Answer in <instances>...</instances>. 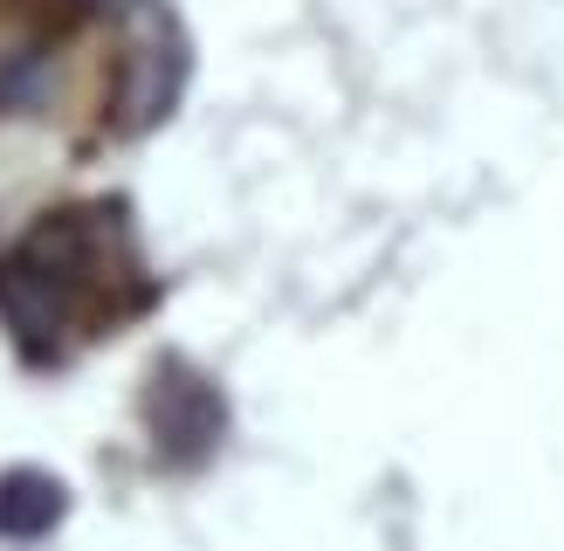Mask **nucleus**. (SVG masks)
Listing matches in <instances>:
<instances>
[{"label": "nucleus", "mask_w": 564, "mask_h": 551, "mask_svg": "<svg viewBox=\"0 0 564 551\" xmlns=\"http://www.w3.org/2000/svg\"><path fill=\"white\" fill-rule=\"evenodd\" d=\"M104 241L110 235H104V220L90 207L42 214V228L0 262V317L14 324V338L42 345V338L76 324V311L104 283L97 276L104 269Z\"/></svg>", "instance_id": "nucleus-1"}, {"label": "nucleus", "mask_w": 564, "mask_h": 551, "mask_svg": "<svg viewBox=\"0 0 564 551\" xmlns=\"http://www.w3.org/2000/svg\"><path fill=\"white\" fill-rule=\"evenodd\" d=\"M145 428L165 462H200L220 441V428H228V400H220V386L200 366L159 358V372L145 386Z\"/></svg>", "instance_id": "nucleus-2"}, {"label": "nucleus", "mask_w": 564, "mask_h": 551, "mask_svg": "<svg viewBox=\"0 0 564 551\" xmlns=\"http://www.w3.org/2000/svg\"><path fill=\"white\" fill-rule=\"evenodd\" d=\"M63 510H69L63 476H48V468H8L0 476V538L35 544L63 523Z\"/></svg>", "instance_id": "nucleus-3"}]
</instances>
